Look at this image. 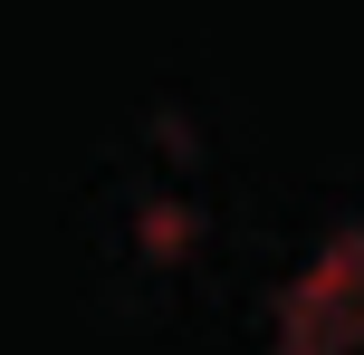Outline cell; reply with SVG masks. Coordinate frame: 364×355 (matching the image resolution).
Listing matches in <instances>:
<instances>
[{"label":"cell","instance_id":"6da1fadb","mask_svg":"<svg viewBox=\"0 0 364 355\" xmlns=\"http://www.w3.org/2000/svg\"><path fill=\"white\" fill-rule=\"evenodd\" d=\"M364 346V231L326 240L278 298V355H355Z\"/></svg>","mask_w":364,"mask_h":355}]
</instances>
